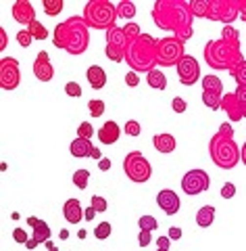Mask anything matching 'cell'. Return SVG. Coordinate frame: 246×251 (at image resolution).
<instances>
[{"label":"cell","instance_id":"6da1fadb","mask_svg":"<svg viewBox=\"0 0 246 251\" xmlns=\"http://www.w3.org/2000/svg\"><path fill=\"white\" fill-rule=\"evenodd\" d=\"M153 21L158 29L169 31L181 42L194 36V15L186 0H157L153 4Z\"/></svg>","mask_w":246,"mask_h":251},{"label":"cell","instance_id":"7a4b0ae2","mask_svg":"<svg viewBox=\"0 0 246 251\" xmlns=\"http://www.w3.org/2000/svg\"><path fill=\"white\" fill-rule=\"evenodd\" d=\"M52 44L57 46V49L69 52V54H82V52L88 50L90 27L86 25L84 17L73 15V17L59 23L52 31Z\"/></svg>","mask_w":246,"mask_h":251},{"label":"cell","instance_id":"3957f363","mask_svg":"<svg viewBox=\"0 0 246 251\" xmlns=\"http://www.w3.org/2000/svg\"><path fill=\"white\" fill-rule=\"evenodd\" d=\"M204 63L211 67V69H234L236 65H240L244 61V54H242V46L240 42H227V40H209L204 44Z\"/></svg>","mask_w":246,"mask_h":251},{"label":"cell","instance_id":"277c9868","mask_svg":"<svg viewBox=\"0 0 246 251\" xmlns=\"http://www.w3.org/2000/svg\"><path fill=\"white\" fill-rule=\"evenodd\" d=\"M125 63L136 74H150L157 67V38L142 34L125 49Z\"/></svg>","mask_w":246,"mask_h":251},{"label":"cell","instance_id":"5b68a950","mask_svg":"<svg viewBox=\"0 0 246 251\" xmlns=\"http://www.w3.org/2000/svg\"><path fill=\"white\" fill-rule=\"evenodd\" d=\"M209 155L211 161L221 170H234L242 161V149L236 145V140L219 134H213L209 140Z\"/></svg>","mask_w":246,"mask_h":251},{"label":"cell","instance_id":"8992f818","mask_svg":"<svg viewBox=\"0 0 246 251\" xmlns=\"http://www.w3.org/2000/svg\"><path fill=\"white\" fill-rule=\"evenodd\" d=\"M82 17L88 27L109 31L111 27H115L117 4L109 2V0H90V2H86V6H84Z\"/></svg>","mask_w":246,"mask_h":251},{"label":"cell","instance_id":"52a82bcc","mask_svg":"<svg viewBox=\"0 0 246 251\" xmlns=\"http://www.w3.org/2000/svg\"><path fill=\"white\" fill-rule=\"evenodd\" d=\"M186 57L184 42L176 36L158 38L157 40V65L161 67H178V63Z\"/></svg>","mask_w":246,"mask_h":251},{"label":"cell","instance_id":"ba28073f","mask_svg":"<svg viewBox=\"0 0 246 251\" xmlns=\"http://www.w3.org/2000/svg\"><path fill=\"white\" fill-rule=\"evenodd\" d=\"M123 172L132 182L142 184V182H148L150 176H153V166H150V161L140 151H132L123 159Z\"/></svg>","mask_w":246,"mask_h":251},{"label":"cell","instance_id":"9c48e42d","mask_svg":"<svg viewBox=\"0 0 246 251\" xmlns=\"http://www.w3.org/2000/svg\"><path fill=\"white\" fill-rule=\"evenodd\" d=\"M207 19L221 21L224 25H232L236 19H240V13H238V0H209Z\"/></svg>","mask_w":246,"mask_h":251},{"label":"cell","instance_id":"30bf717a","mask_svg":"<svg viewBox=\"0 0 246 251\" xmlns=\"http://www.w3.org/2000/svg\"><path fill=\"white\" fill-rule=\"evenodd\" d=\"M209 186H211V178L204 170H190L184 174V178H181V191L190 195V197L209 191Z\"/></svg>","mask_w":246,"mask_h":251},{"label":"cell","instance_id":"8fae6325","mask_svg":"<svg viewBox=\"0 0 246 251\" xmlns=\"http://www.w3.org/2000/svg\"><path fill=\"white\" fill-rule=\"evenodd\" d=\"M21 82V69L19 61L15 57H4L0 61V88L2 90H15Z\"/></svg>","mask_w":246,"mask_h":251},{"label":"cell","instance_id":"7c38bea8","mask_svg":"<svg viewBox=\"0 0 246 251\" xmlns=\"http://www.w3.org/2000/svg\"><path fill=\"white\" fill-rule=\"evenodd\" d=\"M176 69H178L179 84H184V86H192L198 82V77H201V65H198V61L192 54H186V57L178 63Z\"/></svg>","mask_w":246,"mask_h":251},{"label":"cell","instance_id":"4fadbf2b","mask_svg":"<svg viewBox=\"0 0 246 251\" xmlns=\"http://www.w3.org/2000/svg\"><path fill=\"white\" fill-rule=\"evenodd\" d=\"M69 151L73 157H77V159H82V157H92V159H102V153L98 151L96 147H94L88 138H75V140H71V145H69Z\"/></svg>","mask_w":246,"mask_h":251},{"label":"cell","instance_id":"5bb4252c","mask_svg":"<svg viewBox=\"0 0 246 251\" xmlns=\"http://www.w3.org/2000/svg\"><path fill=\"white\" fill-rule=\"evenodd\" d=\"M34 75L38 77L40 82H50L54 77V67H52V61L48 57L46 50H40L36 54V61H34Z\"/></svg>","mask_w":246,"mask_h":251},{"label":"cell","instance_id":"9a60e30c","mask_svg":"<svg viewBox=\"0 0 246 251\" xmlns=\"http://www.w3.org/2000/svg\"><path fill=\"white\" fill-rule=\"evenodd\" d=\"M221 111H225V115L229 117V122H240V120L246 117L240 100H238V97H236V92L224 94V99H221Z\"/></svg>","mask_w":246,"mask_h":251},{"label":"cell","instance_id":"2e32d148","mask_svg":"<svg viewBox=\"0 0 246 251\" xmlns=\"http://www.w3.org/2000/svg\"><path fill=\"white\" fill-rule=\"evenodd\" d=\"M157 205L161 207L167 216H176L179 211L181 201H179L176 191H171V188H163V191L157 195Z\"/></svg>","mask_w":246,"mask_h":251},{"label":"cell","instance_id":"e0dca14e","mask_svg":"<svg viewBox=\"0 0 246 251\" xmlns=\"http://www.w3.org/2000/svg\"><path fill=\"white\" fill-rule=\"evenodd\" d=\"M13 19L21 23V25H31L36 21V11H34V4L27 2V0H17L13 4Z\"/></svg>","mask_w":246,"mask_h":251},{"label":"cell","instance_id":"ac0fdd59","mask_svg":"<svg viewBox=\"0 0 246 251\" xmlns=\"http://www.w3.org/2000/svg\"><path fill=\"white\" fill-rule=\"evenodd\" d=\"M27 224L31 226V228H34V234H31V239H34L38 245H42V243L50 241V226L46 224L42 218L31 216V218H27Z\"/></svg>","mask_w":246,"mask_h":251},{"label":"cell","instance_id":"d6986e66","mask_svg":"<svg viewBox=\"0 0 246 251\" xmlns=\"http://www.w3.org/2000/svg\"><path fill=\"white\" fill-rule=\"evenodd\" d=\"M119 136H121V130H119V124L113 122V120H109L100 126V130H98V140L102 145H115Z\"/></svg>","mask_w":246,"mask_h":251},{"label":"cell","instance_id":"ffe728a7","mask_svg":"<svg viewBox=\"0 0 246 251\" xmlns=\"http://www.w3.org/2000/svg\"><path fill=\"white\" fill-rule=\"evenodd\" d=\"M63 218L67 220L69 224H79L84 220V207L77 199H69L63 205Z\"/></svg>","mask_w":246,"mask_h":251},{"label":"cell","instance_id":"44dd1931","mask_svg":"<svg viewBox=\"0 0 246 251\" xmlns=\"http://www.w3.org/2000/svg\"><path fill=\"white\" fill-rule=\"evenodd\" d=\"M153 145L158 153H173L178 147V140L173 134H167V132H163V134H155L153 136Z\"/></svg>","mask_w":246,"mask_h":251},{"label":"cell","instance_id":"7402d4cb","mask_svg":"<svg viewBox=\"0 0 246 251\" xmlns=\"http://www.w3.org/2000/svg\"><path fill=\"white\" fill-rule=\"evenodd\" d=\"M86 77H88V84L92 86L94 90L105 88V84H107V74H105V69L98 67V65H90L88 69H86Z\"/></svg>","mask_w":246,"mask_h":251},{"label":"cell","instance_id":"603a6c76","mask_svg":"<svg viewBox=\"0 0 246 251\" xmlns=\"http://www.w3.org/2000/svg\"><path fill=\"white\" fill-rule=\"evenodd\" d=\"M105 38H107V46H115V49H123V50L128 49V40H125L123 27H119V25L111 27L105 34Z\"/></svg>","mask_w":246,"mask_h":251},{"label":"cell","instance_id":"cb8c5ba5","mask_svg":"<svg viewBox=\"0 0 246 251\" xmlns=\"http://www.w3.org/2000/svg\"><path fill=\"white\" fill-rule=\"evenodd\" d=\"M213 222H215V207L213 205H204L196 211V224L201 228H209Z\"/></svg>","mask_w":246,"mask_h":251},{"label":"cell","instance_id":"d4e9b609","mask_svg":"<svg viewBox=\"0 0 246 251\" xmlns=\"http://www.w3.org/2000/svg\"><path fill=\"white\" fill-rule=\"evenodd\" d=\"M146 84L150 86V88H155V90H165L167 88V77H165L163 72L153 69L150 74H146Z\"/></svg>","mask_w":246,"mask_h":251},{"label":"cell","instance_id":"484cf974","mask_svg":"<svg viewBox=\"0 0 246 251\" xmlns=\"http://www.w3.org/2000/svg\"><path fill=\"white\" fill-rule=\"evenodd\" d=\"M117 17H121V19H132V17H136V4L132 2V0H121V2L117 4Z\"/></svg>","mask_w":246,"mask_h":251},{"label":"cell","instance_id":"4316f807","mask_svg":"<svg viewBox=\"0 0 246 251\" xmlns=\"http://www.w3.org/2000/svg\"><path fill=\"white\" fill-rule=\"evenodd\" d=\"M221 99H224V94L202 90V103L207 105L211 111H217V109H221Z\"/></svg>","mask_w":246,"mask_h":251},{"label":"cell","instance_id":"83f0119b","mask_svg":"<svg viewBox=\"0 0 246 251\" xmlns=\"http://www.w3.org/2000/svg\"><path fill=\"white\" fill-rule=\"evenodd\" d=\"M202 90L224 94V82H221L217 75H204L202 77Z\"/></svg>","mask_w":246,"mask_h":251},{"label":"cell","instance_id":"f1b7e54d","mask_svg":"<svg viewBox=\"0 0 246 251\" xmlns=\"http://www.w3.org/2000/svg\"><path fill=\"white\" fill-rule=\"evenodd\" d=\"M190 11H192L194 19L196 17H204V19H207V15H209V0H192V2H190Z\"/></svg>","mask_w":246,"mask_h":251},{"label":"cell","instance_id":"f546056e","mask_svg":"<svg viewBox=\"0 0 246 251\" xmlns=\"http://www.w3.org/2000/svg\"><path fill=\"white\" fill-rule=\"evenodd\" d=\"M42 6H44V13L48 15V17H57L65 4H63V0H44Z\"/></svg>","mask_w":246,"mask_h":251},{"label":"cell","instance_id":"4dcf8cb0","mask_svg":"<svg viewBox=\"0 0 246 251\" xmlns=\"http://www.w3.org/2000/svg\"><path fill=\"white\" fill-rule=\"evenodd\" d=\"M229 75L234 77L238 86H246V59L240 63V65H236L234 69H229Z\"/></svg>","mask_w":246,"mask_h":251},{"label":"cell","instance_id":"1f68e13d","mask_svg":"<svg viewBox=\"0 0 246 251\" xmlns=\"http://www.w3.org/2000/svg\"><path fill=\"white\" fill-rule=\"evenodd\" d=\"M123 34H125V40H128V44L130 42H134V40H138V38L142 36V31H140V25L138 23H125L123 25Z\"/></svg>","mask_w":246,"mask_h":251},{"label":"cell","instance_id":"d6a6232c","mask_svg":"<svg viewBox=\"0 0 246 251\" xmlns=\"http://www.w3.org/2000/svg\"><path fill=\"white\" fill-rule=\"evenodd\" d=\"M88 180H90V172L88 170H75L73 172V184L79 188V191H84L86 186H88Z\"/></svg>","mask_w":246,"mask_h":251},{"label":"cell","instance_id":"836d02e7","mask_svg":"<svg viewBox=\"0 0 246 251\" xmlns=\"http://www.w3.org/2000/svg\"><path fill=\"white\" fill-rule=\"evenodd\" d=\"M27 31H29V34L36 38V40H46V38H48V29H46V27H44V25H42V23H40L38 19H36V21H34V23H31V25L27 27Z\"/></svg>","mask_w":246,"mask_h":251},{"label":"cell","instance_id":"e575fe53","mask_svg":"<svg viewBox=\"0 0 246 251\" xmlns=\"http://www.w3.org/2000/svg\"><path fill=\"white\" fill-rule=\"evenodd\" d=\"M105 109H107L105 100H100V99H92V100H88V111H90L92 117H102Z\"/></svg>","mask_w":246,"mask_h":251},{"label":"cell","instance_id":"d590c367","mask_svg":"<svg viewBox=\"0 0 246 251\" xmlns=\"http://www.w3.org/2000/svg\"><path fill=\"white\" fill-rule=\"evenodd\" d=\"M105 54H107V59H109V61H113V63H121V61H125V50H123V49L107 46V49H105Z\"/></svg>","mask_w":246,"mask_h":251},{"label":"cell","instance_id":"8d00e7d4","mask_svg":"<svg viewBox=\"0 0 246 251\" xmlns=\"http://www.w3.org/2000/svg\"><path fill=\"white\" fill-rule=\"evenodd\" d=\"M138 226H140V230H148V232H153L158 228V222L153 218V216H142L138 218Z\"/></svg>","mask_w":246,"mask_h":251},{"label":"cell","instance_id":"74e56055","mask_svg":"<svg viewBox=\"0 0 246 251\" xmlns=\"http://www.w3.org/2000/svg\"><path fill=\"white\" fill-rule=\"evenodd\" d=\"M221 40H227V42H240V31H238L234 25H225L224 31H221Z\"/></svg>","mask_w":246,"mask_h":251},{"label":"cell","instance_id":"f35d334b","mask_svg":"<svg viewBox=\"0 0 246 251\" xmlns=\"http://www.w3.org/2000/svg\"><path fill=\"white\" fill-rule=\"evenodd\" d=\"M111 230H113V226H111L109 222H102V224L96 226V230H94V237L100 239V241H105V239L111 237Z\"/></svg>","mask_w":246,"mask_h":251},{"label":"cell","instance_id":"ab89813d","mask_svg":"<svg viewBox=\"0 0 246 251\" xmlns=\"http://www.w3.org/2000/svg\"><path fill=\"white\" fill-rule=\"evenodd\" d=\"M92 134H94V126L90 124V122H82L77 126V136L79 138H92Z\"/></svg>","mask_w":246,"mask_h":251},{"label":"cell","instance_id":"60d3db41","mask_svg":"<svg viewBox=\"0 0 246 251\" xmlns=\"http://www.w3.org/2000/svg\"><path fill=\"white\" fill-rule=\"evenodd\" d=\"M90 205L96 209V214H102V211H107V199L105 197H100V195H94V197L90 199Z\"/></svg>","mask_w":246,"mask_h":251},{"label":"cell","instance_id":"b9f144b4","mask_svg":"<svg viewBox=\"0 0 246 251\" xmlns=\"http://www.w3.org/2000/svg\"><path fill=\"white\" fill-rule=\"evenodd\" d=\"M123 132L128 136H140V132H142V126L138 124V122H134V120H130L128 124H125V128H123Z\"/></svg>","mask_w":246,"mask_h":251},{"label":"cell","instance_id":"7bdbcfd3","mask_svg":"<svg viewBox=\"0 0 246 251\" xmlns=\"http://www.w3.org/2000/svg\"><path fill=\"white\" fill-rule=\"evenodd\" d=\"M31 40H34V36L27 31V27L25 29H19V34H17V42L23 46V49H27V46L31 44Z\"/></svg>","mask_w":246,"mask_h":251},{"label":"cell","instance_id":"ee69618b","mask_svg":"<svg viewBox=\"0 0 246 251\" xmlns=\"http://www.w3.org/2000/svg\"><path fill=\"white\" fill-rule=\"evenodd\" d=\"M171 109H173V111H176V113H186L188 103H186V100L181 99V97H176V99L171 100Z\"/></svg>","mask_w":246,"mask_h":251},{"label":"cell","instance_id":"f6af8a7d","mask_svg":"<svg viewBox=\"0 0 246 251\" xmlns=\"http://www.w3.org/2000/svg\"><path fill=\"white\" fill-rule=\"evenodd\" d=\"M221 197H224V199L236 197V184L234 182H225L224 186H221Z\"/></svg>","mask_w":246,"mask_h":251},{"label":"cell","instance_id":"bcb514c9","mask_svg":"<svg viewBox=\"0 0 246 251\" xmlns=\"http://www.w3.org/2000/svg\"><path fill=\"white\" fill-rule=\"evenodd\" d=\"M65 92L69 94V97H82V86H79L77 82H67Z\"/></svg>","mask_w":246,"mask_h":251},{"label":"cell","instance_id":"7dc6e473","mask_svg":"<svg viewBox=\"0 0 246 251\" xmlns=\"http://www.w3.org/2000/svg\"><path fill=\"white\" fill-rule=\"evenodd\" d=\"M217 134L219 136H224V138H234V128H232V124H221L219 126V130H217Z\"/></svg>","mask_w":246,"mask_h":251},{"label":"cell","instance_id":"c3c4849f","mask_svg":"<svg viewBox=\"0 0 246 251\" xmlns=\"http://www.w3.org/2000/svg\"><path fill=\"white\" fill-rule=\"evenodd\" d=\"M150 241H153V232H148V230H140V234H138V243H140V247H148V245H150Z\"/></svg>","mask_w":246,"mask_h":251},{"label":"cell","instance_id":"681fc988","mask_svg":"<svg viewBox=\"0 0 246 251\" xmlns=\"http://www.w3.org/2000/svg\"><path fill=\"white\" fill-rule=\"evenodd\" d=\"M125 84H128L130 88H136V86L140 84L138 74H136V72H128V74H125Z\"/></svg>","mask_w":246,"mask_h":251},{"label":"cell","instance_id":"f907efd6","mask_svg":"<svg viewBox=\"0 0 246 251\" xmlns=\"http://www.w3.org/2000/svg\"><path fill=\"white\" fill-rule=\"evenodd\" d=\"M236 97H238V100H240V105L244 109V115H246V86H238V88H236Z\"/></svg>","mask_w":246,"mask_h":251},{"label":"cell","instance_id":"816d5d0a","mask_svg":"<svg viewBox=\"0 0 246 251\" xmlns=\"http://www.w3.org/2000/svg\"><path fill=\"white\" fill-rule=\"evenodd\" d=\"M13 239L17 241V243H21V245H25V243L29 241L27 234H25V230H21V228H15V230H13Z\"/></svg>","mask_w":246,"mask_h":251},{"label":"cell","instance_id":"f5cc1de1","mask_svg":"<svg viewBox=\"0 0 246 251\" xmlns=\"http://www.w3.org/2000/svg\"><path fill=\"white\" fill-rule=\"evenodd\" d=\"M169 245H171V239L169 237H158L157 239V247L158 249H169Z\"/></svg>","mask_w":246,"mask_h":251},{"label":"cell","instance_id":"db71d44e","mask_svg":"<svg viewBox=\"0 0 246 251\" xmlns=\"http://www.w3.org/2000/svg\"><path fill=\"white\" fill-rule=\"evenodd\" d=\"M6 44H9V36H6V29L4 27H0V50H4Z\"/></svg>","mask_w":246,"mask_h":251},{"label":"cell","instance_id":"11a10c76","mask_svg":"<svg viewBox=\"0 0 246 251\" xmlns=\"http://www.w3.org/2000/svg\"><path fill=\"white\" fill-rule=\"evenodd\" d=\"M167 234H169L171 241H178V239H181V228H178V226H171Z\"/></svg>","mask_w":246,"mask_h":251},{"label":"cell","instance_id":"9f6ffc18","mask_svg":"<svg viewBox=\"0 0 246 251\" xmlns=\"http://www.w3.org/2000/svg\"><path fill=\"white\" fill-rule=\"evenodd\" d=\"M238 13H240V19L246 21V0H238Z\"/></svg>","mask_w":246,"mask_h":251},{"label":"cell","instance_id":"6f0895ef","mask_svg":"<svg viewBox=\"0 0 246 251\" xmlns=\"http://www.w3.org/2000/svg\"><path fill=\"white\" fill-rule=\"evenodd\" d=\"M98 170H100V172L111 170V159H109V157H102V159L98 161Z\"/></svg>","mask_w":246,"mask_h":251},{"label":"cell","instance_id":"680465c9","mask_svg":"<svg viewBox=\"0 0 246 251\" xmlns=\"http://www.w3.org/2000/svg\"><path fill=\"white\" fill-rule=\"evenodd\" d=\"M94 216H96V209H94L92 205L84 209V218H86V220H94Z\"/></svg>","mask_w":246,"mask_h":251},{"label":"cell","instance_id":"91938a15","mask_svg":"<svg viewBox=\"0 0 246 251\" xmlns=\"http://www.w3.org/2000/svg\"><path fill=\"white\" fill-rule=\"evenodd\" d=\"M25 247H27V249H36V247H38V243H36L34 239H29V241L25 243Z\"/></svg>","mask_w":246,"mask_h":251},{"label":"cell","instance_id":"94428289","mask_svg":"<svg viewBox=\"0 0 246 251\" xmlns=\"http://www.w3.org/2000/svg\"><path fill=\"white\" fill-rule=\"evenodd\" d=\"M44 245H46V249H48V251H59L57 247H54V243H52V241H46Z\"/></svg>","mask_w":246,"mask_h":251},{"label":"cell","instance_id":"6125c7cd","mask_svg":"<svg viewBox=\"0 0 246 251\" xmlns=\"http://www.w3.org/2000/svg\"><path fill=\"white\" fill-rule=\"evenodd\" d=\"M242 163H244V166H246V143L242 145Z\"/></svg>","mask_w":246,"mask_h":251},{"label":"cell","instance_id":"be15d7a7","mask_svg":"<svg viewBox=\"0 0 246 251\" xmlns=\"http://www.w3.org/2000/svg\"><path fill=\"white\" fill-rule=\"evenodd\" d=\"M59 237H61L63 241H67V237H69V232H67V230H61V232H59Z\"/></svg>","mask_w":246,"mask_h":251},{"label":"cell","instance_id":"e7e4bbea","mask_svg":"<svg viewBox=\"0 0 246 251\" xmlns=\"http://www.w3.org/2000/svg\"><path fill=\"white\" fill-rule=\"evenodd\" d=\"M86 234H88L86 230H79V232H77V237H79V239H86Z\"/></svg>","mask_w":246,"mask_h":251},{"label":"cell","instance_id":"03108f58","mask_svg":"<svg viewBox=\"0 0 246 251\" xmlns=\"http://www.w3.org/2000/svg\"><path fill=\"white\" fill-rule=\"evenodd\" d=\"M157 251H171V249H157Z\"/></svg>","mask_w":246,"mask_h":251}]
</instances>
